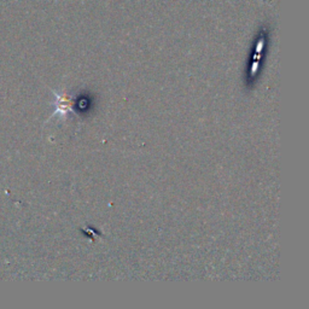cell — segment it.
Wrapping results in <instances>:
<instances>
[{"label": "cell", "instance_id": "1", "mask_svg": "<svg viewBox=\"0 0 309 309\" xmlns=\"http://www.w3.org/2000/svg\"><path fill=\"white\" fill-rule=\"evenodd\" d=\"M57 111L60 114H65L73 110V102L68 98H63V97H57Z\"/></svg>", "mask_w": 309, "mask_h": 309}]
</instances>
